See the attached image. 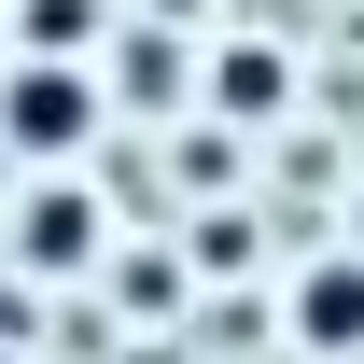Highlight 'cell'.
I'll use <instances>...</instances> for the list:
<instances>
[{
    "instance_id": "1",
    "label": "cell",
    "mask_w": 364,
    "mask_h": 364,
    "mask_svg": "<svg viewBox=\"0 0 364 364\" xmlns=\"http://www.w3.org/2000/svg\"><path fill=\"white\" fill-rule=\"evenodd\" d=\"M0 127L28 140V154H70V140L98 127V85L70 70V56H14V85H0Z\"/></svg>"
},
{
    "instance_id": "2",
    "label": "cell",
    "mask_w": 364,
    "mask_h": 364,
    "mask_svg": "<svg viewBox=\"0 0 364 364\" xmlns=\"http://www.w3.org/2000/svg\"><path fill=\"white\" fill-rule=\"evenodd\" d=\"M294 336L309 350H364V252H336V267L294 280Z\"/></svg>"
},
{
    "instance_id": "3",
    "label": "cell",
    "mask_w": 364,
    "mask_h": 364,
    "mask_svg": "<svg viewBox=\"0 0 364 364\" xmlns=\"http://www.w3.org/2000/svg\"><path fill=\"white\" fill-rule=\"evenodd\" d=\"M28 252H43V267H70V252H98V210L70 196V182H56L43 210H28Z\"/></svg>"
},
{
    "instance_id": "4",
    "label": "cell",
    "mask_w": 364,
    "mask_h": 364,
    "mask_svg": "<svg viewBox=\"0 0 364 364\" xmlns=\"http://www.w3.org/2000/svg\"><path fill=\"white\" fill-rule=\"evenodd\" d=\"M210 85H225V112H267V98H280V70H267V43H238Z\"/></svg>"
}]
</instances>
